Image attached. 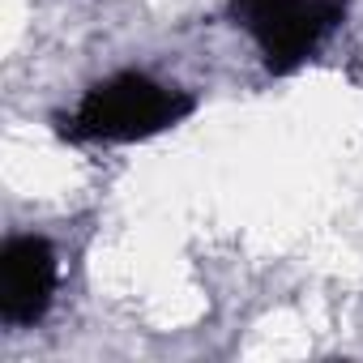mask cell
<instances>
[{
    "instance_id": "7a4b0ae2",
    "label": "cell",
    "mask_w": 363,
    "mask_h": 363,
    "mask_svg": "<svg viewBox=\"0 0 363 363\" xmlns=\"http://www.w3.org/2000/svg\"><path fill=\"white\" fill-rule=\"evenodd\" d=\"M227 13L252 39L261 65L274 77H286L303 69L342 26L346 0H231Z\"/></svg>"
},
{
    "instance_id": "6da1fadb",
    "label": "cell",
    "mask_w": 363,
    "mask_h": 363,
    "mask_svg": "<svg viewBox=\"0 0 363 363\" xmlns=\"http://www.w3.org/2000/svg\"><path fill=\"white\" fill-rule=\"evenodd\" d=\"M189 111H193L189 90H179L154 73H141V69H124V73L94 82L60 124L69 141L133 145V141H150L175 128Z\"/></svg>"
},
{
    "instance_id": "3957f363",
    "label": "cell",
    "mask_w": 363,
    "mask_h": 363,
    "mask_svg": "<svg viewBox=\"0 0 363 363\" xmlns=\"http://www.w3.org/2000/svg\"><path fill=\"white\" fill-rule=\"evenodd\" d=\"M56 286H60L56 248L35 231L9 235L0 248V316H5V325L13 329L39 325L56 303Z\"/></svg>"
}]
</instances>
